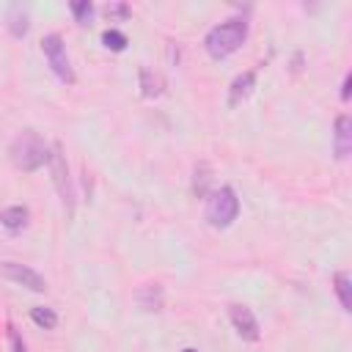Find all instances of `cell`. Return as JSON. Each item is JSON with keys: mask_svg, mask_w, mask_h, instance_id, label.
I'll use <instances>...</instances> for the list:
<instances>
[{"mask_svg": "<svg viewBox=\"0 0 352 352\" xmlns=\"http://www.w3.org/2000/svg\"><path fill=\"white\" fill-rule=\"evenodd\" d=\"M245 38H248V19L234 16V19H226L220 25H214L204 36V47L214 60H220V58H228L231 52H236L245 44Z\"/></svg>", "mask_w": 352, "mask_h": 352, "instance_id": "obj_1", "label": "cell"}, {"mask_svg": "<svg viewBox=\"0 0 352 352\" xmlns=\"http://www.w3.org/2000/svg\"><path fill=\"white\" fill-rule=\"evenodd\" d=\"M50 148H52V146H47L38 132L25 129V132H19V135L14 138L8 154H11V162H14L19 170H28V173H30V170H38L41 165L50 162Z\"/></svg>", "mask_w": 352, "mask_h": 352, "instance_id": "obj_2", "label": "cell"}, {"mask_svg": "<svg viewBox=\"0 0 352 352\" xmlns=\"http://www.w3.org/2000/svg\"><path fill=\"white\" fill-rule=\"evenodd\" d=\"M239 214V198L231 187L212 190L206 195V220L214 228H228Z\"/></svg>", "mask_w": 352, "mask_h": 352, "instance_id": "obj_3", "label": "cell"}, {"mask_svg": "<svg viewBox=\"0 0 352 352\" xmlns=\"http://www.w3.org/2000/svg\"><path fill=\"white\" fill-rule=\"evenodd\" d=\"M41 50H44V55H47V63H50L52 74H55L60 82L74 85L77 77H74L72 60H69V55H66V44H63V38H60L58 33L44 36V38H41Z\"/></svg>", "mask_w": 352, "mask_h": 352, "instance_id": "obj_4", "label": "cell"}, {"mask_svg": "<svg viewBox=\"0 0 352 352\" xmlns=\"http://www.w3.org/2000/svg\"><path fill=\"white\" fill-rule=\"evenodd\" d=\"M50 170H52V182H55V187H58V192H60V201H63V206L69 209V214L74 212V187H72V176H69V165H66V157H63V151H60V146L58 143H52V148H50Z\"/></svg>", "mask_w": 352, "mask_h": 352, "instance_id": "obj_5", "label": "cell"}, {"mask_svg": "<svg viewBox=\"0 0 352 352\" xmlns=\"http://www.w3.org/2000/svg\"><path fill=\"white\" fill-rule=\"evenodd\" d=\"M0 275L8 278V280L16 283V286H25V289L36 292V294L47 292V280H44L33 267H28V264H19V261H0Z\"/></svg>", "mask_w": 352, "mask_h": 352, "instance_id": "obj_6", "label": "cell"}, {"mask_svg": "<svg viewBox=\"0 0 352 352\" xmlns=\"http://www.w3.org/2000/svg\"><path fill=\"white\" fill-rule=\"evenodd\" d=\"M228 316H231L234 330H236L245 341H258L261 327H258V319L253 316V311H250L248 305H231V308H228Z\"/></svg>", "mask_w": 352, "mask_h": 352, "instance_id": "obj_7", "label": "cell"}, {"mask_svg": "<svg viewBox=\"0 0 352 352\" xmlns=\"http://www.w3.org/2000/svg\"><path fill=\"white\" fill-rule=\"evenodd\" d=\"M333 151L336 160H346L352 151V118L349 116H338L336 126H333Z\"/></svg>", "mask_w": 352, "mask_h": 352, "instance_id": "obj_8", "label": "cell"}, {"mask_svg": "<svg viewBox=\"0 0 352 352\" xmlns=\"http://www.w3.org/2000/svg\"><path fill=\"white\" fill-rule=\"evenodd\" d=\"M135 302L140 311L146 314H154V311H162V302H165V292L160 283H143L138 292H135Z\"/></svg>", "mask_w": 352, "mask_h": 352, "instance_id": "obj_9", "label": "cell"}, {"mask_svg": "<svg viewBox=\"0 0 352 352\" xmlns=\"http://www.w3.org/2000/svg\"><path fill=\"white\" fill-rule=\"evenodd\" d=\"M253 85H256V72H253V69L236 74L234 82H231V88H228V107H236L239 102H245V99L250 96Z\"/></svg>", "mask_w": 352, "mask_h": 352, "instance_id": "obj_10", "label": "cell"}, {"mask_svg": "<svg viewBox=\"0 0 352 352\" xmlns=\"http://www.w3.org/2000/svg\"><path fill=\"white\" fill-rule=\"evenodd\" d=\"M28 217H30V212H28V206H22V204L6 206V209L0 212V223H3L8 231H22V228L28 226Z\"/></svg>", "mask_w": 352, "mask_h": 352, "instance_id": "obj_11", "label": "cell"}, {"mask_svg": "<svg viewBox=\"0 0 352 352\" xmlns=\"http://www.w3.org/2000/svg\"><path fill=\"white\" fill-rule=\"evenodd\" d=\"M28 28H30V19H28V11L22 6H11L8 8V30L14 38H22L28 36Z\"/></svg>", "mask_w": 352, "mask_h": 352, "instance_id": "obj_12", "label": "cell"}, {"mask_svg": "<svg viewBox=\"0 0 352 352\" xmlns=\"http://www.w3.org/2000/svg\"><path fill=\"white\" fill-rule=\"evenodd\" d=\"M165 91V82L160 74H154L151 69H140V94L146 99H157Z\"/></svg>", "mask_w": 352, "mask_h": 352, "instance_id": "obj_13", "label": "cell"}, {"mask_svg": "<svg viewBox=\"0 0 352 352\" xmlns=\"http://www.w3.org/2000/svg\"><path fill=\"white\" fill-rule=\"evenodd\" d=\"M333 289H336V294H338L341 308L349 314V311H352V280H349V275H346V272H336Z\"/></svg>", "mask_w": 352, "mask_h": 352, "instance_id": "obj_14", "label": "cell"}, {"mask_svg": "<svg viewBox=\"0 0 352 352\" xmlns=\"http://www.w3.org/2000/svg\"><path fill=\"white\" fill-rule=\"evenodd\" d=\"M209 184H212V170H209V165L206 162H201L198 168H195V179H192V192L195 195H209Z\"/></svg>", "mask_w": 352, "mask_h": 352, "instance_id": "obj_15", "label": "cell"}, {"mask_svg": "<svg viewBox=\"0 0 352 352\" xmlns=\"http://www.w3.org/2000/svg\"><path fill=\"white\" fill-rule=\"evenodd\" d=\"M30 319H33L38 327H44V330H52V327L58 324V314H55L52 308H44V305L33 308V311H30Z\"/></svg>", "mask_w": 352, "mask_h": 352, "instance_id": "obj_16", "label": "cell"}, {"mask_svg": "<svg viewBox=\"0 0 352 352\" xmlns=\"http://www.w3.org/2000/svg\"><path fill=\"white\" fill-rule=\"evenodd\" d=\"M69 8H72V14H74L77 25H88V22L94 19V3H91V0H74Z\"/></svg>", "mask_w": 352, "mask_h": 352, "instance_id": "obj_17", "label": "cell"}, {"mask_svg": "<svg viewBox=\"0 0 352 352\" xmlns=\"http://www.w3.org/2000/svg\"><path fill=\"white\" fill-rule=\"evenodd\" d=\"M102 44H104L107 50H113V52H121V50L126 47V36H124L121 30H104V33H102Z\"/></svg>", "mask_w": 352, "mask_h": 352, "instance_id": "obj_18", "label": "cell"}, {"mask_svg": "<svg viewBox=\"0 0 352 352\" xmlns=\"http://www.w3.org/2000/svg\"><path fill=\"white\" fill-rule=\"evenodd\" d=\"M104 14H107V19H126L132 11H129L126 3H110V6L104 8Z\"/></svg>", "mask_w": 352, "mask_h": 352, "instance_id": "obj_19", "label": "cell"}, {"mask_svg": "<svg viewBox=\"0 0 352 352\" xmlns=\"http://www.w3.org/2000/svg\"><path fill=\"white\" fill-rule=\"evenodd\" d=\"M8 344H11V352H28V346H25V341H22V336L16 333L14 324H8Z\"/></svg>", "mask_w": 352, "mask_h": 352, "instance_id": "obj_20", "label": "cell"}, {"mask_svg": "<svg viewBox=\"0 0 352 352\" xmlns=\"http://www.w3.org/2000/svg\"><path fill=\"white\" fill-rule=\"evenodd\" d=\"M349 85H352V77L346 74V77H344V82H341V102H346V99H349Z\"/></svg>", "mask_w": 352, "mask_h": 352, "instance_id": "obj_21", "label": "cell"}, {"mask_svg": "<svg viewBox=\"0 0 352 352\" xmlns=\"http://www.w3.org/2000/svg\"><path fill=\"white\" fill-rule=\"evenodd\" d=\"M184 352H195V349H184Z\"/></svg>", "mask_w": 352, "mask_h": 352, "instance_id": "obj_22", "label": "cell"}]
</instances>
